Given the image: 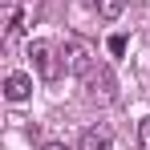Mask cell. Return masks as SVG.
I'll list each match as a JSON object with an SVG mask.
<instances>
[{
    "mask_svg": "<svg viewBox=\"0 0 150 150\" xmlns=\"http://www.w3.org/2000/svg\"><path fill=\"white\" fill-rule=\"evenodd\" d=\"M21 28H25V8L12 4V8H8V28H4V37L12 41V37H21Z\"/></svg>",
    "mask_w": 150,
    "mask_h": 150,
    "instance_id": "obj_7",
    "label": "cell"
},
{
    "mask_svg": "<svg viewBox=\"0 0 150 150\" xmlns=\"http://www.w3.org/2000/svg\"><path fill=\"white\" fill-rule=\"evenodd\" d=\"M41 150H69V146H65V142H45Z\"/></svg>",
    "mask_w": 150,
    "mask_h": 150,
    "instance_id": "obj_10",
    "label": "cell"
},
{
    "mask_svg": "<svg viewBox=\"0 0 150 150\" xmlns=\"http://www.w3.org/2000/svg\"><path fill=\"white\" fill-rule=\"evenodd\" d=\"M93 4H98V12L105 16V21H118V16L126 12V4H130V0H93Z\"/></svg>",
    "mask_w": 150,
    "mask_h": 150,
    "instance_id": "obj_6",
    "label": "cell"
},
{
    "mask_svg": "<svg viewBox=\"0 0 150 150\" xmlns=\"http://www.w3.org/2000/svg\"><path fill=\"white\" fill-rule=\"evenodd\" d=\"M61 57H65V69L77 77H85L98 61H93V49H89V41L85 37H77V33H69L65 37V45H61Z\"/></svg>",
    "mask_w": 150,
    "mask_h": 150,
    "instance_id": "obj_1",
    "label": "cell"
},
{
    "mask_svg": "<svg viewBox=\"0 0 150 150\" xmlns=\"http://www.w3.org/2000/svg\"><path fill=\"white\" fill-rule=\"evenodd\" d=\"M81 150H114L110 126H89V130L81 134Z\"/></svg>",
    "mask_w": 150,
    "mask_h": 150,
    "instance_id": "obj_5",
    "label": "cell"
},
{
    "mask_svg": "<svg viewBox=\"0 0 150 150\" xmlns=\"http://www.w3.org/2000/svg\"><path fill=\"white\" fill-rule=\"evenodd\" d=\"M28 57H33V69L41 73V81H61L65 57H57V49H53L49 41H33L28 45Z\"/></svg>",
    "mask_w": 150,
    "mask_h": 150,
    "instance_id": "obj_2",
    "label": "cell"
},
{
    "mask_svg": "<svg viewBox=\"0 0 150 150\" xmlns=\"http://www.w3.org/2000/svg\"><path fill=\"white\" fill-rule=\"evenodd\" d=\"M138 146L150 150V118H142V122H138Z\"/></svg>",
    "mask_w": 150,
    "mask_h": 150,
    "instance_id": "obj_8",
    "label": "cell"
},
{
    "mask_svg": "<svg viewBox=\"0 0 150 150\" xmlns=\"http://www.w3.org/2000/svg\"><path fill=\"white\" fill-rule=\"evenodd\" d=\"M110 53L122 57V53H126V37H110Z\"/></svg>",
    "mask_w": 150,
    "mask_h": 150,
    "instance_id": "obj_9",
    "label": "cell"
},
{
    "mask_svg": "<svg viewBox=\"0 0 150 150\" xmlns=\"http://www.w3.org/2000/svg\"><path fill=\"white\" fill-rule=\"evenodd\" d=\"M81 81H85L89 98H98V101H114L118 98V81H114V73H110V65H93Z\"/></svg>",
    "mask_w": 150,
    "mask_h": 150,
    "instance_id": "obj_3",
    "label": "cell"
},
{
    "mask_svg": "<svg viewBox=\"0 0 150 150\" xmlns=\"http://www.w3.org/2000/svg\"><path fill=\"white\" fill-rule=\"evenodd\" d=\"M4 98L8 101H28L33 98V77L21 73V69H12V73L4 77Z\"/></svg>",
    "mask_w": 150,
    "mask_h": 150,
    "instance_id": "obj_4",
    "label": "cell"
}]
</instances>
